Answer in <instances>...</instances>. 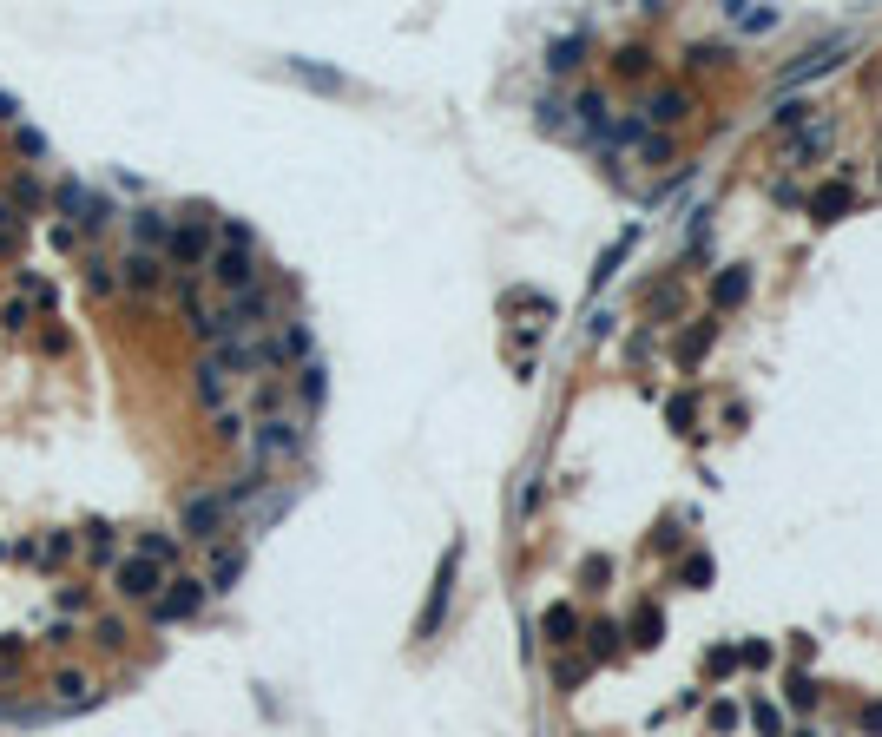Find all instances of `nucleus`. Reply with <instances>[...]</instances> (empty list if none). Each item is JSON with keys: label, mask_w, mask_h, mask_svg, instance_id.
<instances>
[{"label": "nucleus", "mask_w": 882, "mask_h": 737, "mask_svg": "<svg viewBox=\"0 0 882 737\" xmlns=\"http://www.w3.org/2000/svg\"><path fill=\"white\" fill-rule=\"evenodd\" d=\"M251 455H257V474L277 468V461H297V455H303V428L290 422V415H270V422H257Z\"/></svg>", "instance_id": "nucleus-1"}, {"label": "nucleus", "mask_w": 882, "mask_h": 737, "mask_svg": "<svg viewBox=\"0 0 882 737\" xmlns=\"http://www.w3.org/2000/svg\"><path fill=\"white\" fill-rule=\"evenodd\" d=\"M455 573H461V540L441 553V573H435V586H428V606H422V619H415V639H435V632H441V619H448V593H455Z\"/></svg>", "instance_id": "nucleus-2"}, {"label": "nucleus", "mask_w": 882, "mask_h": 737, "mask_svg": "<svg viewBox=\"0 0 882 737\" xmlns=\"http://www.w3.org/2000/svg\"><path fill=\"white\" fill-rule=\"evenodd\" d=\"M53 204H60L66 218L79 224V231H99V224L112 218V198H99L93 185H79V178H60V191H53Z\"/></svg>", "instance_id": "nucleus-3"}, {"label": "nucleus", "mask_w": 882, "mask_h": 737, "mask_svg": "<svg viewBox=\"0 0 882 737\" xmlns=\"http://www.w3.org/2000/svg\"><path fill=\"white\" fill-rule=\"evenodd\" d=\"M856 47V33H830V40H817V47L804 53V60H790L784 66V86H804V79H817V73H830L836 60H843V53Z\"/></svg>", "instance_id": "nucleus-4"}, {"label": "nucleus", "mask_w": 882, "mask_h": 737, "mask_svg": "<svg viewBox=\"0 0 882 737\" xmlns=\"http://www.w3.org/2000/svg\"><path fill=\"white\" fill-rule=\"evenodd\" d=\"M211 277H218L231 297H244V290H257V257L224 244V251H211Z\"/></svg>", "instance_id": "nucleus-5"}, {"label": "nucleus", "mask_w": 882, "mask_h": 737, "mask_svg": "<svg viewBox=\"0 0 882 737\" xmlns=\"http://www.w3.org/2000/svg\"><path fill=\"white\" fill-rule=\"evenodd\" d=\"M224 514H231L224 494H191V501H185V534L191 540H218L224 534Z\"/></svg>", "instance_id": "nucleus-6"}, {"label": "nucleus", "mask_w": 882, "mask_h": 737, "mask_svg": "<svg viewBox=\"0 0 882 737\" xmlns=\"http://www.w3.org/2000/svg\"><path fill=\"white\" fill-rule=\"evenodd\" d=\"M198 606H205V580H172V593L152 606V619H158V626H172V619H191Z\"/></svg>", "instance_id": "nucleus-7"}, {"label": "nucleus", "mask_w": 882, "mask_h": 737, "mask_svg": "<svg viewBox=\"0 0 882 737\" xmlns=\"http://www.w3.org/2000/svg\"><path fill=\"white\" fill-rule=\"evenodd\" d=\"M172 264H185V270H198V264H211V231L205 224H185V231H172Z\"/></svg>", "instance_id": "nucleus-8"}, {"label": "nucleus", "mask_w": 882, "mask_h": 737, "mask_svg": "<svg viewBox=\"0 0 882 737\" xmlns=\"http://www.w3.org/2000/svg\"><path fill=\"white\" fill-rule=\"evenodd\" d=\"M843 211H850V178H830V185L810 191V218L817 224H836Z\"/></svg>", "instance_id": "nucleus-9"}, {"label": "nucleus", "mask_w": 882, "mask_h": 737, "mask_svg": "<svg viewBox=\"0 0 882 737\" xmlns=\"http://www.w3.org/2000/svg\"><path fill=\"white\" fill-rule=\"evenodd\" d=\"M744 297H751V270L725 264V270H718V283H711V303H718V310H738Z\"/></svg>", "instance_id": "nucleus-10"}, {"label": "nucleus", "mask_w": 882, "mask_h": 737, "mask_svg": "<svg viewBox=\"0 0 882 737\" xmlns=\"http://www.w3.org/2000/svg\"><path fill=\"white\" fill-rule=\"evenodd\" d=\"M158 573H165V566H158V560H145V553H139V560H126V566H119V593H132V599L158 593Z\"/></svg>", "instance_id": "nucleus-11"}, {"label": "nucleus", "mask_w": 882, "mask_h": 737, "mask_svg": "<svg viewBox=\"0 0 882 737\" xmlns=\"http://www.w3.org/2000/svg\"><path fill=\"white\" fill-rule=\"evenodd\" d=\"M132 244H139V251H165V244H172V218H165V211H132Z\"/></svg>", "instance_id": "nucleus-12"}, {"label": "nucleus", "mask_w": 882, "mask_h": 737, "mask_svg": "<svg viewBox=\"0 0 882 737\" xmlns=\"http://www.w3.org/2000/svg\"><path fill=\"white\" fill-rule=\"evenodd\" d=\"M685 112H692V99L678 93V86H665V93H652V99H646V119H639V126H652V119H659V126H678Z\"/></svg>", "instance_id": "nucleus-13"}, {"label": "nucleus", "mask_w": 882, "mask_h": 737, "mask_svg": "<svg viewBox=\"0 0 882 737\" xmlns=\"http://www.w3.org/2000/svg\"><path fill=\"white\" fill-rule=\"evenodd\" d=\"M224 389H231V362L211 349V356L198 362V395H205V402H224Z\"/></svg>", "instance_id": "nucleus-14"}, {"label": "nucleus", "mask_w": 882, "mask_h": 737, "mask_svg": "<svg viewBox=\"0 0 882 737\" xmlns=\"http://www.w3.org/2000/svg\"><path fill=\"white\" fill-rule=\"evenodd\" d=\"M237 573H244V553H237V547H218V560H211V580H205V593H231V586H237Z\"/></svg>", "instance_id": "nucleus-15"}, {"label": "nucleus", "mask_w": 882, "mask_h": 737, "mask_svg": "<svg viewBox=\"0 0 882 737\" xmlns=\"http://www.w3.org/2000/svg\"><path fill=\"white\" fill-rule=\"evenodd\" d=\"M632 244H639V231H619V237H613V251H606V257L593 264V290H599V283H613V277H619V264L632 257Z\"/></svg>", "instance_id": "nucleus-16"}, {"label": "nucleus", "mask_w": 882, "mask_h": 737, "mask_svg": "<svg viewBox=\"0 0 882 737\" xmlns=\"http://www.w3.org/2000/svg\"><path fill=\"white\" fill-rule=\"evenodd\" d=\"M580 53H586V33L553 40V47H547V73H573V66H580Z\"/></svg>", "instance_id": "nucleus-17"}, {"label": "nucleus", "mask_w": 882, "mask_h": 737, "mask_svg": "<svg viewBox=\"0 0 882 737\" xmlns=\"http://www.w3.org/2000/svg\"><path fill=\"white\" fill-rule=\"evenodd\" d=\"M711 580H718L711 553H685V560H678V586H692V593H698V586H711Z\"/></svg>", "instance_id": "nucleus-18"}, {"label": "nucleus", "mask_w": 882, "mask_h": 737, "mask_svg": "<svg viewBox=\"0 0 882 737\" xmlns=\"http://www.w3.org/2000/svg\"><path fill=\"white\" fill-rule=\"evenodd\" d=\"M731 20H738L744 33H771V27H777V7H751V0H731Z\"/></svg>", "instance_id": "nucleus-19"}, {"label": "nucleus", "mask_w": 882, "mask_h": 737, "mask_svg": "<svg viewBox=\"0 0 882 737\" xmlns=\"http://www.w3.org/2000/svg\"><path fill=\"white\" fill-rule=\"evenodd\" d=\"M540 632H547L553 645H567L573 632H580V612H573V606H547V619H540Z\"/></svg>", "instance_id": "nucleus-20"}, {"label": "nucleus", "mask_w": 882, "mask_h": 737, "mask_svg": "<svg viewBox=\"0 0 882 737\" xmlns=\"http://www.w3.org/2000/svg\"><path fill=\"white\" fill-rule=\"evenodd\" d=\"M830 139H836V126H830V119H817V126H810L804 139L790 145V158H817V152H823V145H830Z\"/></svg>", "instance_id": "nucleus-21"}, {"label": "nucleus", "mask_w": 882, "mask_h": 737, "mask_svg": "<svg viewBox=\"0 0 882 737\" xmlns=\"http://www.w3.org/2000/svg\"><path fill=\"white\" fill-rule=\"evenodd\" d=\"M126 277L139 283V290H152V283H158V257H152V251H132V257H126Z\"/></svg>", "instance_id": "nucleus-22"}, {"label": "nucleus", "mask_w": 882, "mask_h": 737, "mask_svg": "<svg viewBox=\"0 0 882 737\" xmlns=\"http://www.w3.org/2000/svg\"><path fill=\"white\" fill-rule=\"evenodd\" d=\"M784 698H790V705H797V711H810V705H817V678H810V672H790Z\"/></svg>", "instance_id": "nucleus-23"}, {"label": "nucleus", "mask_w": 882, "mask_h": 737, "mask_svg": "<svg viewBox=\"0 0 882 737\" xmlns=\"http://www.w3.org/2000/svg\"><path fill=\"white\" fill-rule=\"evenodd\" d=\"M711 336H718V330H711V323H698V330H685V343H678V362H698V356H705V349H711Z\"/></svg>", "instance_id": "nucleus-24"}, {"label": "nucleus", "mask_w": 882, "mask_h": 737, "mask_svg": "<svg viewBox=\"0 0 882 737\" xmlns=\"http://www.w3.org/2000/svg\"><path fill=\"white\" fill-rule=\"evenodd\" d=\"M297 389H303V402H323V395H330V382H323V362H303V382H297Z\"/></svg>", "instance_id": "nucleus-25"}, {"label": "nucleus", "mask_w": 882, "mask_h": 737, "mask_svg": "<svg viewBox=\"0 0 882 737\" xmlns=\"http://www.w3.org/2000/svg\"><path fill=\"white\" fill-rule=\"evenodd\" d=\"M659 632H665V619H659V612H639V619H632V645H659Z\"/></svg>", "instance_id": "nucleus-26"}, {"label": "nucleus", "mask_w": 882, "mask_h": 737, "mask_svg": "<svg viewBox=\"0 0 882 737\" xmlns=\"http://www.w3.org/2000/svg\"><path fill=\"white\" fill-rule=\"evenodd\" d=\"M586 639H593V652H599V659H613V652H619V626H613V619H599V626L586 632Z\"/></svg>", "instance_id": "nucleus-27"}, {"label": "nucleus", "mask_w": 882, "mask_h": 737, "mask_svg": "<svg viewBox=\"0 0 882 737\" xmlns=\"http://www.w3.org/2000/svg\"><path fill=\"white\" fill-rule=\"evenodd\" d=\"M665 422H672V428H692L698 422V402H692V395H672V402H665Z\"/></svg>", "instance_id": "nucleus-28"}, {"label": "nucleus", "mask_w": 882, "mask_h": 737, "mask_svg": "<svg viewBox=\"0 0 882 737\" xmlns=\"http://www.w3.org/2000/svg\"><path fill=\"white\" fill-rule=\"evenodd\" d=\"M534 112H540V132H573V126H567V106H560V99H540Z\"/></svg>", "instance_id": "nucleus-29"}, {"label": "nucleus", "mask_w": 882, "mask_h": 737, "mask_svg": "<svg viewBox=\"0 0 882 737\" xmlns=\"http://www.w3.org/2000/svg\"><path fill=\"white\" fill-rule=\"evenodd\" d=\"M580 119H586L593 132H606V126H613V119H606V93H586V99H580Z\"/></svg>", "instance_id": "nucleus-30"}, {"label": "nucleus", "mask_w": 882, "mask_h": 737, "mask_svg": "<svg viewBox=\"0 0 882 737\" xmlns=\"http://www.w3.org/2000/svg\"><path fill=\"white\" fill-rule=\"evenodd\" d=\"M139 553H145V560H158V566H165V560L178 553V540H172V534H145V540H139Z\"/></svg>", "instance_id": "nucleus-31"}, {"label": "nucleus", "mask_w": 882, "mask_h": 737, "mask_svg": "<svg viewBox=\"0 0 882 737\" xmlns=\"http://www.w3.org/2000/svg\"><path fill=\"white\" fill-rule=\"evenodd\" d=\"M804 119H810V106H804V99H790V106H777V112H771V126H777V132L804 126Z\"/></svg>", "instance_id": "nucleus-32"}, {"label": "nucleus", "mask_w": 882, "mask_h": 737, "mask_svg": "<svg viewBox=\"0 0 882 737\" xmlns=\"http://www.w3.org/2000/svg\"><path fill=\"white\" fill-rule=\"evenodd\" d=\"M777 652H771V639H744L738 645V665H771Z\"/></svg>", "instance_id": "nucleus-33"}, {"label": "nucleus", "mask_w": 882, "mask_h": 737, "mask_svg": "<svg viewBox=\"0 0 882 737\" xmlns=\"http://www.w3.org/2000/svg\"><path fill=\"white\" fill-rule=\"evenodd\" d=\"M646 66H652V53H646V47H619V73H632V79H639Z\"/></svg>", "instance_id": "nucleus-34"}, {"label": "nucleus", "mask_w": 882, "mask_h": 737, "mask_svg": "<svg viewBox=\"0 0 882 737\" xmlns=\"http://www.w3.org/2000/svg\"><path fill=\"white\" fill-rule=\"evenodd\" d=\"M297 73L310 79V86H330V93H336V86H343V73H323V66H310V60H297Z\"/></svg>", "instance_id": "nucleus-35"}, {"label": "nucleus", "mask_w": 882, "mask_h": 737, "mask_svg": "<svg viewBox=\"0 0 882 737\" xmlns=\"http://www.w3.org/2000/svg\"><path fill=\"white\" fill-rule=\"evenodd\" d=\"M60 698H66V705H86V678L66 672V678H60Z\"/></svg>", "instance_id": "nucleus-36"}, {"label": "nucleus", "mask_w": 882, "mask_h": 737, "mask_svg": "<svg viewBox=\"0 0 882 737\" xmlns=\"http://www.w3.org/2000/svg\"><path fill=\"white\" fill-rule=\"evenodd\" d=\"M652 553H678V520H665L659 534H652Z\"/></svg>", "instance_id": "nucleus-37"}, {"label": "nucleus", "mask_w": 882, "mask_h": 737, "mask_svg": "<svg viewBox=\"0 0 882 737\" xmlns=\"http://www.w3.org/2000/svg\"><path fill=\"white\" fill-rule=\"evenodd\" d=\"M751 724H757V731H764V737H771V731H777V724H784V718H777L771 705H751Z\"/></svg>", "instance_id": "nucleus-38"}, {"label": "nucleus", "mask_w": 882, "mask_h": 737, "mask_svg": "<svg viewBox=\"0 0 882 737\" xmlns=\"http://www.w3.org/2000/svg\"><path fill=\"white\" fill-rule=\"evenodd\" d=\"M863 731H869V737H882V705H869V711H863Z\"/></svg>", "instance_id": "nucleus-39"}, {"label": "nucleus", "mask_w": 882, "mask_h": 737, "mask_svg": "<svg viewBox=\"0 0 882 737\" xmlns=\"http://www.w3.org/2000/svg\"><path fill=\"white\" fill-rule=\"evenodd\" d=\"M0 119H20V99L14 93H0Z\"/></svg>", "instance_id": "nucleus-40"}, {"label": "nucleus", "mask_w": 882, "mask_h": 737, "mask_svg": "<svg viewBox=\"0 0 882 737\" xmlns=\"http://www.w3.org/2000/svg\"><path fill=\"white\" fill-rule=\"evenodd\" d=\"M797 737H817V731H797Z\"/></svg>", "instance_id": "nucleus-41"}]
</instances>
